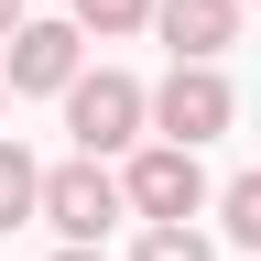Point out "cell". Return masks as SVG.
<instances>
[{
  "instance_id": "8fae6325",
  "label": "cell",
  "mask_w": 261,
  "mask_h": 261,
  "mask_svg": "<svg viewBox=\"0 0 261 261\" xmlns=\"http://www.w3.org/2000/svg\"><path fill=\"white\" fill-rule=\"evenodd\" d=\"M22 22H33V11H22V0H0V44H11V33H22Z\"/></svg>"
},
{
  "instance_id": "9c48e42d",
  "label": "cell",
  "mask_w": 261,
  "mask_h": 261,
  "mask_svg": "<svg viewBox=\"0 0 261 261\" xmlns=\"http://www.w3.org/2000/svg\"><path fill=\"white\" fill-rule=\"evenodd\" d=\"M152 11H163V0H76V22L98 33V44H120V33H152Z\"/></svg>"
},
{
  "instance_id": "ba28073f",
  "label": "cell",
  "mask_w": 261,
  "mask_h": 261,
  "mask_svg": "<svg viewBox=\"0 0 261 261\" xmlns=\"http://www.w3.org/2000/svg\"><path fill=\"white\" fill-rule=\"evenodd\" d=\"M218 228H228V240H240V250L261 261V163H250V174H228V185H218Z\"/></svg>"
},
{
  "instance_id": "7a4b0ae2",
  "label": "cell",
  "mask_w": 261,
  "mask_h": 261,
  "mask_svg": "<svg viewBox=\"0 0 261 261\" xmlns=\"http://www.w3.org/2000/svg\"><path fill=\"white\" fill-rule=\"evenodd\" d=\"M120 185H130V218H142V228H196L218 207V196H207V163H196L185 142H142L120 163Z\"/></svg>"
},
{
  "instance_id": "4fadbf2b",
  "label": "cell",
  "mask_w": 261,
  "mask_h": 261,
  "mask_svg": "<svg viewBox=\"0 0 261 261\" xmlns=\"http://www.w3.org/2000/svg\"><path fill=\"white\" fill-rule=\"evenodd\" d=\"M0 109H11V76H0Z\"/></svg>"
},
{
  "instance_id": "3957f363",
  "label": "cell",
  "mask_w": 261,
  "mask_h": 261,
  "mask_svg": "<svg viewBox=\"0 0 261 261\" xmlns=\"http://www.w3.org/2000/svg\"><path fill=\"white\" fill-rule=\"evenodd\" d=\"M120 218H130V185H120V163L76 152V163H55V174H44V228H65V240H109Z\"/></svg>"
},
{
  "instance_id": "5b68a950",
  "label": "cell",
  "mask_w": 261,
  "mask_h": 261,
  "mask_svg": "<svg viewBox=\"0 0 261 261\" xmlns=\"http://www.w3.org/2000/svg\"><path fill=\"white\" fill-rule=\"evenodd\" d=\"M0 76H11V98H65L87 76V22H22L0 44Z\"/></svg>"
},
{
  "instance_id": "8992f818",
  "label": "cell",
  "mask_w": 261,
  "mask_h": 261,
  "mask_svg": "<svg viewBox=\"0 0 261 261\" xmlns=\"http://www.w3.org/2000/svg\"><path fill=\"white\" fill-rule=\"evenodd\" d=\"M240 11H250V0H163L152 33H163V55H174V65H218L228 44H240Z\"/></svg>"
},
{
  "instance_id": "7c38bea8",
  "label": "cell",
  "mask_w": 261,
  "mask_h": 261,
  "mask_svg": "<svg viewBox=\"0 0 261 261\" xmlns=\"http://www.w3.org/2000/svg\"><path fill=\"white\" fill-rule=\"evenodd\" d=\"M55 261H109V250H98V240H65V250H55Z\"/></svg>"
},
{
  "instance_id": "30bf717a",
  "label": "cell",
  "mask_w": 261,
  "mask_h": 261,
  "mask_svg": "<svg viewBox=\"0 0 261 261\" xmlns=\"http://www.w3.org/2000/svg\"><path fill=\"white\" fill-rule=\"evenodd\" d=\"M130 261H218V250H207V228H142Z\"/></svg>"
},
{
  "instance_id": "277c9868",
  "label": "cell",
  "mask_w": 261,
  "mask_h": 261,
  "mask_svg": "<svg viewBox=\"0 0 261 261\" xmlns=\"http://www.w3.org/2000/svg\"><path fill=\"white\" fill-rule=\"evenodd\" d=\"M228 120H240V87H228L218 65H174V76L152 87V142H185V152H207Z\"/></svg>"
},
{
  "instance_id": "5bb4252c",
  "label": "cell",
  "mask_w": 261,
  "mask_h": 261,
  "mask_svg": "<svg viewBox=\"0 0 261 261\" xmlns=\"http://www.w3.org/2000/svg\"><path fill=\"white\" fill-rule=\"evenodd\" d=\"M250 11H261V0H250Z\"/></svg>"
},
{
  "instance_id": "6da1fadb",
  "label": "cell",
  "mask_w": 261,
  "mask_h": 261,
  "mask_svg": "<svg viewBox=\"0 0 261 261\" xmlns=\"http://www.w3.org/2000/svg\"><path fill=\"white\" fill-rule=\"evenodd\" d=\"M65 130H76V152L130 163V152H142V130H152V87H142V76H120V65H98V76L65 87Z\"/></svg>"
},
{
  "instance_id": "52a82bcc",
  "label": "cell",
  "mask_w": 261,
  "mask_h": 261,
  "mask_svg": "<svg viewBox=\"0 0 261 261\" xmlns=\"http://www.w3.org/2000/svg\"><path fill=\"white\" fill-rule=\"evenodd\" d=\"M44 174H55V163H33V152L11 142V130H0V240L44 218Z\"/></svg>"
}]
</instances>
